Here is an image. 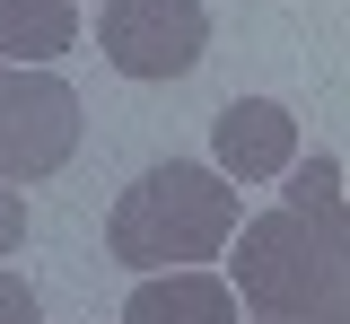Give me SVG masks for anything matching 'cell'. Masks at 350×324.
Here are the masks:
<instances>
[{
    "label": "cell",
    "instance_id": "7",
    "mask_svg": "<svg viewBox=\"0 0 350 324\" xmlns=\"http://www.w3.org/2000/svg\"><path fill=\"white\" fill-rule=\"evenodd\" d=\"M70 44H79V9L70 0H0V62L53 70Z\"/></svg>",
    "mask_w": 350,
    "mask_h": 324
},
{
    "label": "cell",
    "instance_id": "4",
    "mask_svg": "<svg viewBox=\"0 0 350 324\" xmlns=\"http://www.w3.org/2000/svg\"><path fill=\"white\" fill-rule=\"evenodd\" d=\"M96 44L123 79H184L211 44V9L202 0H105Z\"/></svg>",
    "mask_w": 350,
    "mask_h": 324
},
{
    "label": "cell",
    "instance_id": "10",
    "mask_svg": "<svg viewBox=\"0 0 350 324\" xmlns=\"http://www.w3.org/2000/svg\"><path fill=\"white\" fill-rule=\"evenodd\" d=\"M27 245V202H18V185H0V254H18Z\"/></svg>",
    "mask_w": 350,
    "mask_h": 324
},
{
    "label": "cell",
    "instance_id": "6",
    "mask_svg": "<svg viewBox=\"0 0 350 324\" xmlns=\"http://www.w3.org/2000/svg\"><path fill=\"white\" fill-rule=\"evenodd\" d=\"M123 324H237V289L219 272H149L123 298Z\"/></svg>",
    "mask_w": 350,
    "mask_h": 324
},
{
    "label": "cell",
    "instance_id": "3",
    "mask_svg": "<svg viewBox=\"0 0 350 324\" xmlns=\"http://www.w3.org/2000/svg\"><path fill=\"white\" fill-rule=\"evenodd\" d=\"M79 149V88L0 62V185H44Z\"/></svg>",
    "mask_w": 350,
    "mask_h": 324
},
{
    "label": "cell",
    "instance_id": "1",
    "mask_svg": "<svg viewBox=\"0 0 350 324\" xmlns=\"http://www.w3.org/2000/svg\"><path fill=\"white\" fill-rule=\"evenodd\" d=\"M237 254V316L254 324H350V228L342 211H262L245 237H228Z\"/></svg>",
    "mask_w": 350,
    "mask_h": 324
},
{
    "label": "cell",
    "instance_id": "2",
    "mask_svg": "<svg viewBox=\"0 0 350 324\" xmlns=\"http://www.w3.org/2000/svg\"><path fill=\"white\" fill-rule=\"evenodd\" d=\"M228 237H237V185L193 158L131 176L123 202L105 211V254L131 272H202V254H228Z\"/></svg>",
    "mask_w": 350,
    "mask_h": 324
},
{
    "label": "cell",
    "instance_id": "8",
    "mask_svg": "<svg viewBox=\"0 0 350 324\" xmlns=\"http://www.w3.org/2000/svg\"><path fill=\"white\" fill-rule=\"evenodd\" d=\"M289 211H342V167L333 158H289Z\"/></svg>",
    "mask_w": 350,
    "mask_h": 324
},
{
    "label": "cell",
    "instance_id": "5",
    "mask_svg": "<svg viewBox=\"0 0 350 324\" xmlns=\"http://www.w3.org/2000/svg\"><path fill=\"white\" fill-rule=\"evenodd\" d=\"M211 158L228 185H262V176H289V158H298V114L289 105H271V96H237L228 114H219L211 132Z\"/></svg>",
    "mask_w": 350,
    "mask_h": 324
},
{
    "label": "cell",
    "instance_id": "9",
    "mask_svg": "<svg viewBox=\"0 0 350 324\" xmlns=\"http://www.w3.org/2000/svg\"><path fill=\"white\" fill-rule=\"evenodd\" d=\"M0 324H44L36 316V280H18L9 263H0Z\"/></svg>",
    "mask_w": 350,
    "mask_h": 324
}]
</instances>
